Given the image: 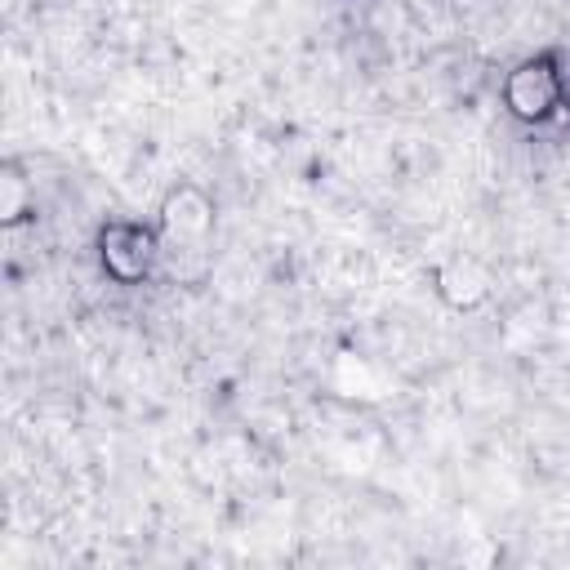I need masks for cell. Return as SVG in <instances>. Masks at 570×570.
<instances>
[{"label":"cell","mask_w":570,"mask_h":570,"mask_svg":"<svg viewBox=\"0 0 570 570\" xmlns=\"http://www.w3.org/2000/svg\"><path fill=\"white\" fill-rule=\"evenodd\" d=\"M557 98H561V80H557V71H552V62H543V58L517 67L512 80H508V107H512L521 120H543V116H552Z\"/></svg>","instance_id":"cell-1"},{"label":"cell","mask_w":570,"mask_h":570,"mask_svg":"<svg viewBox=\"0 0 570 570\" xmlns=\"http://www.w3.org/2000/svg\"><path fill=\"white\" fill-rule=\"evenodd\" d=\"M102 263L116 281H138L151 263V236L142 227H129V223H116L102 232Z\"/></svg>","instance_id":"cell-2"},{"label":"cell","mask_w":570,"mask_h":570,"mask_svg":"<svg viewBox=\"0 0 570 570\" xmlns=\"http://www.w3.org/2000/svg\"><path fill=\"white\" fill-rule=\"evenodd\" d=\"M441 289H445V298H450V303L472 307V303H481V298H485V276H481L472 263H454V267H445V272H441Z\"/></svg>","instance_id":"cell-3"}]
</instances>
